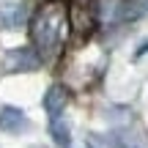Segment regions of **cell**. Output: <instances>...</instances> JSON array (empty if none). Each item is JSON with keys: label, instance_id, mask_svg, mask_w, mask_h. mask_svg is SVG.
Listing matches in <instances>:
<instances>
[{"label": "cell", "instance_id": "obj_1", "mask_svg": "<svg viewBox=\"0 0 148 148\" xmlns=\"http://www.w3.org/2000/svg\"><path fill=\"white\" fill-rule=\"evenodd\" d=\"M69 25V8L58 0L52 3H44L41 8L33 14L30 19V38H33V49H36L38 58H49V55L58 49L63 30Z\"/></svg>", "mask_w": 148, "mask_h": 148}, {"label": "cell", "instance_id": "obj_2", "mask_svg": "<svg viewBox=\"0 0 148 148\" xmlns=\"http://www.w3.org/2000/svg\"><path fill=\"white\" fill-rule=\"evenodd\" d=\"M3 69L8 71V74H16V71H38V69H41V58L36 55L33 47H14V49L5 52Z\"/></svg>", "mask_w": 148, "mask_h": 148}, {"label": "cell", "instance_id": "obj_3", "mask_svg": "<svg viewBox=\"0 0 148 148\" xmlns=\"http://www.w3.org/2000/svg\"><path fill=\"white\" fill-rule=\"evenodd\" d=\"M30 129V121H27L25 110H19V107H0V132L5 134H19V132H27Z\"/></svg>", "mask_w": 148, "mask_h": 148}, {"label": "cell", "instance_id": "obj_4", "mask_svg": "<svg viewBox=\"0 0 148 148\" xmlns=\"http://www.w3.org/2000/svg\"><path fill=\"white\" fill-rule=\"evenodd\" d=\"M107 143L110 148H148L145 134L137 129H115L107 134Z\"/></svg>", "mask_w": 148, "mask_h": 148}, {"label": "cell", "instance_id": "obj_5", "mask_svg": "<svg viewBox=\"0 0 148 148\" xmlns=\"http://www.w3.org/2000/svg\"><path fill=\"white\" fill-rule=\"evenodd\" d=\"M66 104H69V90H66L63 85H58V82H55V85H49V90L44 93V110H47L49 121L63 115Z\"/></svg>", "mask_w": 148, "mask_h": 148}, {"label": "cell", "instance_id": "obj_6", "mask_svg": "<svg viewBox=\"0 0 148 148\" xmlns=\"http://www.w3.org/2000/svg\"><path fill=\"white\" fill-rule=\"evenodd\" d=\"M121 8H123V0H96L93 16L104 25H112V22H121Z\"/></svg>", "mask_w": 148, "mask_h": 148}, {"label": "cell", "instance_id": "obj_7", "mask_svg": "<svg viewBox=\"0 0 148 148\" xmlns=\"http://www.w3.org/2000/svg\"><path fill=\"white\" fill-rule=\"evenodd\" d=\"M25 16H27V11H25L22 3H8V5L0 8V22H3V27H8V30L22 27L25 25Z\"/></svg>", "mask_w": 148, "mask_h": 148}, {"label": "cell", "instance_id": "obj_8", "mask_svg": "<svg viewBox=\"0 0 148 148\" xmlns=\"http://www.w3.org/2000/svg\"><path fill=\"white\" fill-rule=\"evenodd\" d=\"M49 134H52L55 145L69 148V143H71V132H69V123L63 121V115H60V118H52V121H49Z\"/></svg>", "mask_w": 148, "mask_h": 148}, {"label": "cell", "instance_id": "obj_9", "mask_svg": "<svg viewBox=\"0 0 148 148\" xmlns=\"http://www.w3.org/2000/svg\"><path fill=\"white\" fill-rule=\"evenodd\" d=\"M145 52H148V38H143V41H140V49L134 52V58H143Z\"/></svg>", "mask_w": 148, "mask_h": 148}]
</instances>
